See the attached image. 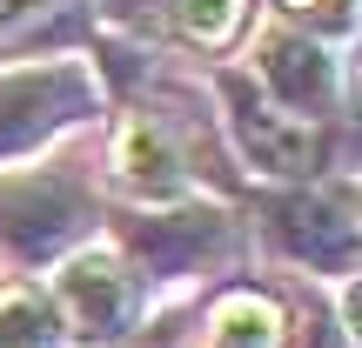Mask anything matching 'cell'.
<instances>
[{
  "label": "cell",
  "instance_id": "4",
  "mask_svg": "<svg viewBox=\"0 0 362 348\" xmlns=\"http://www.w3.org/2000/svg\"><path fill=\"white\" fill-rule=\"evenodd\" d=\"M269 234H275V248H282L288 261H302V268H315V275H349L362 261V221H349L342 201L309 194V188L269 201Z\"/></svg>",
  "mask_w": 362,
  "mask_h": 348
},
{
  "label": "cell",
  "instance_id": "2",
  "mask_svg": "<svg viewBox=\"0 0 362 348\" xmlns=\"http://www.w3.org/2000/svg\"><path fill=\"white\" fill-rule=\"evenodd\" d=\"M94 228V201L81 181L67 174H13L0 181V255L40 268V261L67 255L81 234Z\"/></svg>",
  "mask_w": 362,
  "mask_h": 348
},
{
  "label": "cell",
  "instance_id": "9",
  "mask_svg": "<svg viewBox=\"0 0 362 348\" xmlns=\"http://www.w3.org/2000/svg\"><path fill=\"white\" fill-rule=\"evenodd\" d=\"M208 328H215V348H282V308L255 288H235L208 308Z\"/></svg>",
  "mask_w": 362,
  "mask_h": 348
},
{
  "label": "cell",
  "instance_id": "13",
  "mask_svg": "<svg viewBox=\"0 0 362 348\" xmlns=\"http://www.w3.org/2000/svg\"><path fill=\"white\" fill-rule=\"evenodd\" d=\"M342 322H349V335L362 342V282L349 288V301H342Z\"/></svg>",
  "mask_w": 362,
  "mask_h": 348
},
{
  "label": "cell",
  "instance_id": "10",
  "mask_svg": "<svg viewBox=\"0 0 362 348\" xmlns=\"http://www.w3.org/2000/svg\"><path fill=\"white\" fill-rule=\"evenodd\" d=\"M168 13H175V27H181V40H194V47H228L235 34H242V20H248V0H168Z\"/></svg>",
  "mask_w": 362,
  "mask_h": 348
},
{
  "label": "cell",
  "instance_id": "7",
  "mask_svg": "<svg viewBox=\"0 0 362 348\" xmlns=\"http://www.w3.org/2000/svg\"><path fill=\"white\" fill-rule=\"evenodd\" d=\"M115 174H121V188L148 194V201H175V194L188 188L181 155H175L168 128H161L155 114H128L115 128Z\"/></svg>",
  "mask_w": 362,
  "mask_h": 348
},
{
  "label": "cell",
  "instance_id": "6",
  "mask_svg": "<svg viewBox=\"0 0 362 348\" xmlns=\"http://www.w3.org/2000/svg\"><path fill=\"white\" fill-rule=\"evenodd\" d=\"M255 67H262L269 101L288 107L296 121H322L336 107V61L309 34H296V27H269L262 47H255Z\"/></svg>",
  "mask_w": 362,
  "mask_h": 348
},
{
  "label": "cell",
  "instance_id": "1",
  "mask_svg": "<svg viewBox=\"0 0 362 348\" xmlns=\"http://www.w3.org/2000/svg\"><path fill=\"white\" fill-rule=\"evenodd\" d=\"M94 101L101 94H94V74L81 61H40V67L0 74V161L47 148L54 134L88 121Z\"/></svg>",
  "mask_w": 362,
  "mask_h": 348
},
{
  "label": "cell",
  "instance_id": "12",
  "mask_svg": "<svg viewBox=\"0 0 362 348\" xmlns=\"http://www.w3.org/2000/svg\"><path fill=\"white\" fill-rule=\"evenodd\" d=\"M67 0H0V40H21V34H34L47 13H61Z\"/></svg>",
  "mask_w": 362,
  "mask_h": 348
},
{
  "label": "cell",
  "instance_id": "3",
  "mask_svg": "<svg viewBox=\"0 0 362 348\" xmlns=\"http://www.w3.org/2000/svg\"><path fill=\"white\" fill-rule=\"evenodd\" d=\"M221 101H228V128L242 141V155L275 181H309L322 161V134L315 121H296L288 107H275L269 94H255L248 74H221Z\"/></svg>",
  "mask_w": 362,
  "mask_h": 348
},
{
  "label": "cell",
  "instance_id": "11",
  "mask_svg": "<svg viewBox=\"0 0 362 348\" xmlns=\"http://www.w3.org/2000/svg\"><path fill=\"white\" fill-rule=\"evenodd\" d=\"M275 7H282L309 40L315 34H356V20H362V0H275Z\"/></svg>",
  "mask_w": 362,
  "mask_h": 348
},
{
  "label": "cell",
  "instance_id": "5",
  "mask_svg": "<svg viewBox=\"0 0 362 348\" xmlns=\"http://www.w3.org/2000/svg\"><path fill=\"white\" fill-rule=\"evenodd\" d=\"M54 315L74 328L81 342H115L134 322V275L107 248H81L54 282Z\"/></svg>",
  "mask_w": 362,
  "mask_h": 348
},
{
  "label": "cell",
  "instance_id": "8",
  "mask_svg": "<svg viewBox=\"0 0 362 348\" xmlns=\"http://www.w3.org/2000/svg\"><path fill=\"white\" fill-rule=\"evenodd\" d=\"M221 234L215 215H161V221H134L128 228V248L148 261V275H181L208 241Z\"/></svg>",
  "mask_w": 362,
  "mask_h": 348
}]
</instances>
